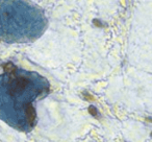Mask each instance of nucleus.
Returning a JSON list of instances; mask_svg holds the SVG:
<instances>
[{"label":"nucleus","mask_w":152,"mask_h":142,"mask_svg":"<svg viewBox=\"0 0 152 142\" xmlns=\"http://www.w3.org/2000/svg\"><path fill=\"white\" fill-rule=\"evenodd\" d=\"M25 115L27 122L30 125L34 124V120H36V110H34V106L31 104H25Z\"/></svg>","instance_id":"obj_1"},{"label":"nucleus","mask_w":152,"mask_h":142,"mask_svg":"<svg viewBox=\"0 0 152 142\" xmlns=\"http://www.w3.org/2000/svg\"><path fill=\"white\" fill-rule=\"evenodd\" d=\"M3 69L7 73L9 74H16V71H17V67L14 65L13 63H7L3 65Z\"/></svg>","instance_id":"obj_2"},{"label":"nucleus","mask_w":152,"mask_h":142,"mask_svg":"<svg viewBox=\"0 0 152 142\" xmlns=\"http://www.w3.org/2000/svg\"><path fill=\"white\" fill-rule=\"evenodd\" d=\"M89 113L92 115V116H94V117H97V115H98L97 109H96L94 106H90L89 107Z\"/></svg>","instance_id":"obj_3"},{"label":"nucleus","mask_w":152,"mask_h":142,"mask_svg":"<svg viewBox=\"0 0 152 142\" xmlns=\"http://www.w3.org/2000/svg\"><path fill=\"white\" fill-rule=\"evenodd\" d=\"M83 94L85 96H87V97H86V99H87V100H91V102H92V100H94V97L92 95H90V94L88 93V92H83Z\"/></svg>","instance_id":"obj_4"}]
</instances>
